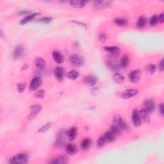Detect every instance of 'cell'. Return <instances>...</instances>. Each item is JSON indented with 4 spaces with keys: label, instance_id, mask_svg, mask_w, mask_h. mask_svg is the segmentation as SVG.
Returning <instances> with one entry per match:
<instances>
[{
    "label": "cell",
    "instance_id": "6da1fadb",
    "mask_svg": "<svg viewBox=\"0 0 164 164\" xmlns=\"http://www.w3.org/2000/svg\"><path fill=\"white\" fill-rule=\"evenodd\" d=\"M69 60L70 64L75 67H80L85 64L84 58L78 54H73L70 55Z\"/></svg>",
    "mask_w": 164,
    "mask_h": 164
},
{
    "label": "cell",
    "instance_id": "7a4b0ae2",
    "mask_svg": "<svg viewBox=\"0 0 164 164\" xmlns=\"http://www.w3.org/2000/svg\"><path fill=\"white\" fill-rule=\"evenodd\" d=\"M28 162V155L26 153H19L15 155L9 160L10 163L15 164H24Z\"/></svg>",
    "mask_w": 164,
    "mask_h": 164
},
{
    "label": "cell",
    "instance_id": "3957f363",
    "mask_svg": "<svg viewBox=\"0 0 164 164\" xmlns=\"http://www.w3.org/2000/svg\"><path fill=\"white\" fill-rule=\"evenodd\" d=\"M115 57L110 56L106 61V64L108 67L112 69V71H118L121 68L119 62L116 60Z\"/></svg>",
    "mask_w": 164,
    "mask_h": 164
},
{
    "label": "cell",
    "instance_id": "277c9868",
    "mask_svg": "<svg viewBox=\"0 0 164 164\" xmlns=\"http://www.w3.org/2000/svg\"><path fill=\"white\" fill-rule=\"evenodd\" d=\"M113 123L114 124L117 125L122 131H124L127 130L128 129V125L124 121V120L123 119V118L119 115H115L113 117Z\"/></svg>",
    "mask_w": 164,
    "mask_h": 164
},
{
    "label": "cell",
    "instance_id": "5b68a950",
    "mask_svg": "<svg viewBox=\"0 0 164 164\" xmlns=\"http://www.w3.org/2000/svg\"><path fill=\"white\" fill-rule=\"evenodd\" d=\"M67 131H65V130H61L59 133H58V136H57V139L56 140V146L57 147H62L64 144H65L66 140H67Z\"/></svg>",
    "mask_w": 164,
    "mask_h": 164
},
{
    "label": "cell",
    "instance_id": "8992f818",
    "mask_svg": "<svg viewBox=\"0 0 164 164\" xmlns=\"http://www.w3.org/2000/svg\"><path fill=\"white\" fill-rule=\"evenodd\" d=\"M139 91L136 89H126L123 91L121 94H120V97H122L123 99H130L132 97L135 96L137 94Z\"/></svg>",
    "mask_w": 164,
    "mask_h": 164
},
{
    "label": "cell",
    "instance_id": "52a82bcc",
    "mask_svg": "<svg viewBox=\"0 0 164 164\" xmlns=\"http://www.w3.org/2000/svg\"><path fill=\"white\" fill-rule=\"evenodd\" d=\"M131 120H132V123L135 126L139 127L141 125L142 120L140 119L139 111L136 110V109H134V110H133L132 111Z\"/></svg>",
    "mask_w": 164,
    "mask_h": 164
},
{
    "label": "cell",
    "instance_id": "ba28073f",
    "mask_svg": "<svg viewBox=\"0 0 164 164\" xmlns=\"http://www.w3.org/2000/svg\"><path fill=\"white\" fill-rule=\"evenodd\" d=\"M140 77H141V71L139 69L131 71L128 75L129 80L132 83H136L140 80Z\"/></svg>",
    "mask_w": 164,
    "mask_h": 164
},
{
    "label": "cell",
    "instance_id": "9c48e42d",
    "mask_svg": "<svg viewBox=\"0 0 164 164\" xmlns=\"http://www.w3.org/2000/svg\"><path fill=\"white\" fill-rule=\"evenodd\" d=\"M112 5V2L110 1H103V0H98L94 3V6L96 9H104L110 7Z\"/></svg>",
    "mask_w": 164,
    "mask_h": 164
},
{
    "label": "cell",
    "instance_id": "30bf717a",
    "mask_svg": "<svg viewBox=\"0 0 164 164\" xmlns=\"http://www.w3.org/2000/svg\"><path fill=\"white\" fill-rule=\"evenodd\" d=\"M41 83H42V80L40 77H38V76L34 77L30 83V86H29L30 90H31L32 91H36V90H37L40 87Z\"/></svg>",
    "mask_w": 164,
    "mask_h": 164
},
{
    "label": "cell",
    "instance_id": "8fae6325",
    "mask_svg": "<svg viewBox=\"0 0 164 164\" xmlns=\"http://www.w3.org/2000/svg\"><path fill=\"white\" fill-rule=\"evenodd\" d=\"M42 106L38 104H33L32 106H31L30 108V113L28 116L29 119H33L34 117H36L42 110Z\"/></svg>",
    "mask_w": 164,
    "mask_h": 164
},
{
    "label": "cell",
    "instance_id": "7c38bea8",
    "mask_svg": "<svg viewBox=\"0 0 164 164\" xmlns=\"http://www.w3.org/2000/svg\"><path fill=\"white\" fill-rule=\"evenodd\" d=\"M144 108L151 114L155 110V102L153 99H147L144 102Z\"/></svg>",
    "mask_w": 164,
    "mask_h": 164
},
{
    "label": "cell",
    "instance_id": "4fadbf2b",
    "mask_svg": "<svg viewBox=\"0 0 164 164\" xmlns=\"http://www.w3.org/2000/svg\"><path fill=\"white\" fill-rule=\"evenodd\" d=\"M53 74L54 77H55L56 79H57L58 81H62L64 80L65 71L64 69L62 67H57L56 68H54L53 71Z\"/></svg>",
    "mask_w": 164,
    "mask_h": 164
},
{
    "label": "cell",
    "instance_id": "5bb4252c",
    "mask_svg": "<svg viewBox=\"0 0 164 164\" xmlns=\"http://www.w3.org/2000/svg\"><path fill=\"white\" fill-rule=\"evenodd\" d=\"M52 57L54 62L57 63L58 64H61L64 62V57L60 52L58 51L54 50L52 53Z\"/></svg>",
    "mask_w": 164,
    "mask_h": 164
},
{
    "label": "cell",
    "instance_id": "9a60e30c",
    "mask_svg": "<svg viewBox=\"0 0 164 164\" xmlns=\"http://www.w3.org/2000/svg\"><path fill=\"white\" fill-rule=\"evenodd\" d=\"M104 50L108 52L110 54V56L112 57H116L118 56L120 53V49L115 46H106L104 48Z\"/></svg>",
    "mask_w": 164,
    "mask_h": 164
},
{
    "label": "cell",
    "instance_id": "2e32d148",
    "mask_svg": "<svg viewBox=\"0 0 164 164\" xmlns=\"http://www.w3.org/2000/svg\"><path fill=\"white\" fill-rule=\"evenodd\" d=\"M97 78L96 76L92 75H89L88 76H86L84 78V82L85 84H87L91 87H93L96 84L97 82Z\"/></svg>",
    "mask_w": 164,
    "mask_h": 164
},
{
    "label": "cell",
    "instance_id": "e0dca14e",
    "mask_svg": "<svg viewBox=\"0 0 164 164\" xmlns=\"http://www.w3.org/2000/svg\"><path fill=\"white\" fill-rule=\"evenodd\" d=\"M24 52H25V48L23 46L20 45L15 46L13 51V56L15 58H18L22 56L23 53H24Z\"/></svg>",
    "mask_w": 164,
    "mask_h": 164
},
{
    "label": "cell",
    "instance_id": "ac0fdd59",
    "mask_svg": "<svg viewBox=\"0 0 164 164\" xmlns=\"http://www.w3.org/2000/svg\"><path fill=\"white\" fill-rule=\"evenodd\" d=\"M104 136L105 138V140H106L107 143H112L115 141L116 140V135L114 134V133H112L110 130L108 131L107 132H106L104 135Z\"/></svg>",
    "mask_w": 164,
    "mask_h": 164
},
{
    "label": "cell",
    "instance_id": "d6986e66",
    "mask_svg": "<svg viewBox=\"0 0 164 164\" xmlns=\"http://www.w3.org/2000/svg\"><path fill=\"white\" fill-rule=\"evenodd\" d=\"M87 3V1H82V0H72L69 1L70 5L75 8H83L85 6L86 3Z\"/></svg>",
    "mask_w": 164,
    "mask_h": 164
},
{
    "label": "cell",
    "instance_id": "ffe728a7",
    "mask_svg": "<svg viewBox=\"0 0 164 164\" xmlns=\"http://www.w3.org/2000/svg\"><path fill=\"white\" fill-rule=\"evenodd\" d=\"M146 23H147L146 17L143 16V15H141V16H140L138 18L137 21H136V28L139 29H142L146 26Z\"/></svg>",
    "mask_w": 164,
    "mask_h": 164
},
{
    "label": "cell",
    "instance_id": "44dd1931",
    "mask_svg": "<svg viewBox=\"0 0 164 164\" xmlns=\"http://www.w3.org/2000/svg\"><path fill=\"white\" fill-rule=\"evenodd\" d=\"M38 15H39V13H33V14H31L28 15H27V16L23 18L22 20L19 22V24H20L21 25H24L26 24V23H28V22H30L31 21H32L33 19Z\"/></svg>",
    "mask_w": 164,
    "mask_h": 164
},
{
    "label": "cell",
    "instance_id": "7402d4cb",
    "mask_svg": "<svg viewBox=\"0 0 164 164\" xmlns=\"http://www.w3.org/2000/svg\"><path fill=\"white\" fill-rule=\"evenodd\" d=\"M67 137L70 140L75 139L78 135V130L76 127H72L67 131Z\"/></svg>",
    "mask_w": 164,
    "mask_h": 164
},
{
    "label": "cell",
    "instance_id": "603a6c76",
    "mask_svg": "<svg viewBox=\"0 0 164 164\" xmlns=\"http://www.w3.org/2000/svg\"><path fill=\"white\" fill-rule=\"evenodd\" d=\"M67 158L64 156H60L57 158H53L52 160L49 162L50 163H54V164H64L67 163Z\"/></svg>",
    "mask_w": 164,
    "mask_h": 164
},
{
    "label": "cell",
    "instance_id": "cb8c5ba5",
    "mask_svg": "<svg viewBox=\"0 0 164 164\" xmlns=\"http://www.w3.org/2000/svg\"><path fill=\"white\" fill-rule=\"evenodd\" d=\"M92 141L91 139L89 138H85L81 142V148L83 150L86 151L88 150L91 146Z\"/></svg>",
    "mask_w": 164,
    "mask_h": 164
},
{
    "label": "cell",
    "instance_id": "d4e9b609",
    "mask_svg": "<svg viewBox=\"0 0 164 164\" xmlns=\"http://www.w3.org/2000/svg\"><path fill=\"white\" fill-rule=\"evenodd\" d=\"M114 23L118 26L123 27V26H126L128 25V20L125 18L123 17H117L114 19Z\"/></svg>",
    "mask_w": 164,
    "mask_h": 164
},
{
    "label": "cell",
    "instance_id": "484cf974",
    "mask_svg": "<svg viewBox=\"0 0 164 164\" xmlns=\"http://www.w3.org/2000/svg\"><path fill=\"white\" fill-rule=\"evenodd\" d=\"M66 151L69 155H75L78 151L77 147L73 144H68L66 146Z\"/></svg>",
    "mask_w": 164,
    "mask_h": 164
},
{
    "label": "cell",
    "instance_id": "4316f807",
    "mask_svg": "<svg viewBox=\"0 0 164 164\" xmlns=\"http://www.w3.org/2000/svg\"><path fill=\"white\" fill-rule=\"evenodd\" d=\"M36 65L37 68L40 69H44L46 67L45 60L42 58L38 57L36 60Z\"/></svg>",
    "mask_w": 164,
    "mask_h": 164
},
{
    "label": "cell",
    "instance_id": "83f0119b",
    "mask_svg": "<svg viewBox=\"0 0 164 164\" xmlns=\"http://www.w3.org/2000/svg\"><path fill=\"white\" fill-rule=\"evenodd\" d=\"M80 74L76 70H71L67 74V78L72 80H75L78 78L79 77Z\"/></svg>",
    "mask_w": 164,
    "mask_h": 164
},
{
    "label": "cell",
    "instance_id": "f1b7e54d",
    "mask_svg": "<svg viewBox=\"0 0 164 164\" xmlns=\"http://www.w3.org/2000/svg\"><path fill=\"white\" fill-rule=\"evenodd\" d=\"M119 63L120 67L123 68H126L129 65V63H130V58L128 55H124L120 59Z\"/></svg>",
    "mask_w": 164,
    "mask_h": 164
},
{
    "label": "cell",
    "instance_id": "f546056e",
    "mask_svg": "<svg viewBox=\"0 0 164 164\" xmlns=\"http://www.w3.org/2000/svg\"><path fill=\"white\" fill-rule=\"evenodd\" d=\"M139 113V115L140 117V119L141 120L142 119L143 120H147L149 119V113L148 112L145 108H143L142 110H140Z\"/></svg>",
    "mask_w": 164,
    "mask_h": 164
},
{
    "label": "cell",
    "instance_id": "4dcf8cb0",
    "mask_svg": "<svg viewBox=\"0 0 164 164\" xmlns=\"http://www.w3.org/2000/svg\"><path fill=\"white\" fill-rule=\"evenodd\" d=\"M113 79L117 83H122L124 80V77L119 73H115L113 76Z\"/></svg>",
    "mask_w": 164,
    "mask_h": 164
},
{
    "label": "cell",
    "instance_id": "1f68e13d",
    "mask_svg": "<svg viewBox=\"0 0 164 164\" xmlns=\"http://www.w3.org/2000/svg\"><path fill=\"white\" fill-rule=\"evenodd\" d=\"M110 130L112 132V133H114V134L116 135V136H118V135H120V134H122V131L121 130H120V129L117 126V125L115 124H112L110 126Z\"/></svg>",
    "mask_w": 164,
    "mask_h": 164
},
{
    "label": "cell",
    "instance_id": "d6a6232c",
    "mask_svg": "<svg viewBox=\"0 0 164 164\" xmlns=\"http://www.w3.org/2000/svg\"><path fill=\"white\" fill-rule=\"evenodd\" d=\"M149 25L151 26H155L158 23V15H153L149 20Z\"/></svg>",
    "mask_w": 164,
    "mask_h": 164
},
{
    "label": "cell",
    "instance_id": "836d02e7",
    "mask_svg": "<svg viewBox=\"0 0 164 164\" xmlns=\"http://www.w3.org/2000/svg\"><path fill=\"white\" fill-rule=\"evenodd\" d=\"M106 144L107 143L106 140H105L104 135L101 136L99 138L98 140H97V147H98L99 149H101V148H103L105 146V144Z\"/></svg>",
    "mask_w": 164,
    "mask_h": 164
},
{
    "label": "cell",
    "instance_id": "e575fe53",
    "mask_svg": "<svg viewBox=\"0 0 164 164\" xmlns=\"http://www.w3.org/2000/svg\"><path fill=\"white\" fill-rule=\"evenodd\" d=\"M52 126V123H48L47 124H46L44 126H42L41 128H39V130H38V133H41V134H42V133H45L46 131H48V130H49V128H51V126Z\"/></svg>",
    "mask_w": 164,
    "mask_h": 164
},
{
    "label": "cell",
    "instance_id": "d590c367",
    "mask_svg": "<svg viewBox=\"0 0 164 164\" xmlns=\"http://www.w3.org/2000/svg\"><path fill=\"white\" fill-rule=\"evenodd\" d=\"M156 65L155 64H149L147 66V71L151 75H153L156 71Z\"/></svg>",
    "mask_w": 164,
    "mask_h": 164
},
{
    "label": "cell",
    "instance_id": "8d00e7d4",
    "mask_svg": "<svg viewBox=\"0 0 164 164\" xmlns=\"http://www.w3.org/2000/svg\"><path fill=\"white\" fill-rule=\"evenodd\" d=\"M35 96L38 99H42L44 96V91L43 90H39L36 92V93L35 94Z\"/></svg>",
    "mask_w": 164,
    "mask_h": 164
},
{
    "label": "cell",
    "instance_id": "74e56055",
    "mask_svg": "<svg viewBox=\"0 0 164 164\" xmlns=\"http://www.w3.org/2000/svg\"><path fill=\"white\" fill-rule=\"evenodd\" d=\"M38 21L40 22H44V23H45V24H48V23H49L50 22H52V18L51 17H42L40 19H38Z\"/></svg>",
    "mask_w": 164,
    "mask_h": 164
},
{
    "label": "cell",
    "instance_id": "f35d334b",
    "mask_svg": "<svg viewBox=\"0 0 164 164\" xmlns=\"http://www.w3.org/2000/svg\"><path fill=\"white\" fill-rule=\"evenodd\" d=\"M17 91L19 93H22L24 92L25 89V85L23 83H18L17 85Z\"/></svg>",
    "mask_w": 164,
    "mask_h": 164
},
{
    "label": "cell",
    "instance_id": "ab89813d",
    "mask_svg": "<svg viewBox=\"0 0 164 164\" xmlns=\"http://www.w3.org/2000/svg\"><path fill=\"white\" fill-rule=\"evenodd\" d=\"M107 39V35L104 32H101L99 36V40L100 42H104Z\"/></svg>",
    "mask_w": 164,
    "mask_h": 164
},
{
    "label": "cell",
    "instance_id": "60d3db41",
    "mask_svg": "<svg viewBox=\"0 0 164 164\" xmlns=\"http://www.w3.org/2000/svg\"><path fill=\"white\" fill-rule=\"evenodd\" d=\"M163 108H164L163 103H160L159 106H158V110H159L160 114V115H161L162 116H163V115H164V110H163Z\"/></svg>",
    "mask_w": 164,
    "mask_h": 164
},
{
    "label": "cell",
    "instance_id": "b9f144b4",
    "mask_svg": "<svg viewBox=\"0 0 164 164\" xmlns=\"http://www.w3.org/2000/svg\"><path fill=\"white\" fill-rule=\"evenodd\" d=\"M158 69H159V70L161 72L163 71L164 67H163V58H162L161 60L160 61V62H159V64H158Z\"/></svg>",
    "mask_w": 164,
    "mask_h": 164
},
{
    "label": "cell",
    "instance_id": "7bdbcfd3",
    "mask_svg": "<svg viewBox=\"0 0 164 164\" xmlns=\"http://www.w3.org/2000/svg\"><path fill=\"white\" fill-rule=\"evenodd\" d=\"M164 22V14L163 13H162L158 15V22L163 23Z\"/></svg>",
    "mask_w": 164,
    "mask_h": 164
},
{
    "label": "cell",
    "instance_id": "ee69618b",
    "mask_svg": "<svg viewBox=\"0 0 164 164\" xmlns=\"http://www.w3.org/2000/svg\"><path fill=\"white\" fill-rule=\"evenodd\" d=\"M31 12V11L30 10H21L18 12V14L19 15H23V14H29Z\"/></svg>",
    "mask_w": 164,
    "mask_h": 164
},
{
    "label": "cell",
    "instance_id": "f6af8a7d",
    "mask_svg": "<svg viewBox=\"0 0 164 164\" xmlns=\"http://www.w3.org/2000/svg\"><path fill=\"white\" fill-rule=\"evenodd\" d=\"M73 22H75V23H76V24L80 25L81 26H86V25L85 24V23H83V22H80V21H73Z\"/></svg>",
    "mask_w": 164,
    "mask_h": 164
}]
</instances>
